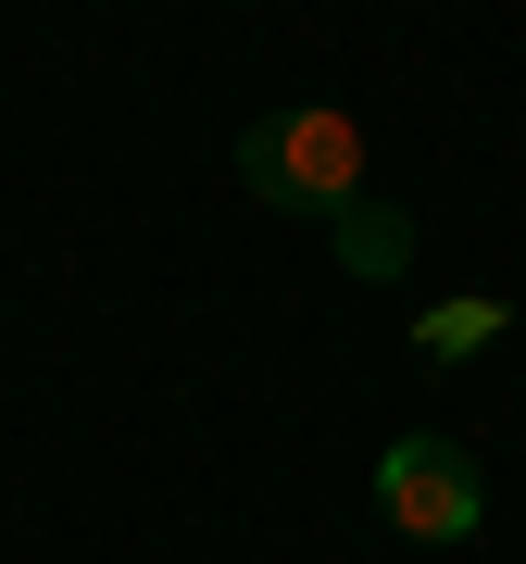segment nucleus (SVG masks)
I'll list each match as a JSON object with an SVG mask.
<instances>
[{
	"mask_svg": "<svg viewBox=\"0 0 526 564\" xmlns=\"http://www.w3.org/2000/svg\"><path fill=\"white\" fill-rule=\"evenodd\" d=\"M376 502H388V527H402V540H426V552H451V540H476L489 489H476V464H464V440H439V426H402V440L376 452Z\"/></svg>",
	"mask_w": 526,
	"mask_h": 564,
	"instance_id": "obj_2",
	"label": "nucleus"
},
{
	"mask_svg": "<svg viewBox=\"0 0 526 564\" xmlns=\"http://www.w3.org/2000/svg\"><path fill=\"white\" fill-rule=\"evenodd\" d=\"M326 251H339V276L388 289V276H414V214L402 202H339L326 214Z\"/></svg>",
	"mask_w": 526,
	"mask_h": 564,
	"instance_id": "obj_3",
	"label": "nucleus"
},
{
	"mask_svg": "<svg viewBox=\"0 0 526 564\" xmlns=\"http://www.w3.org/2000/svg\"><path fill=\"white\" fill-rule=\"evenodd\" d=\"M502 326H514V302H439V314L414 326V339H426V364H476L489 339H502Z\"/></svg>",
	"mask_w": 526,
	"mask_h": 564,
	"instance_id": "obj_4",
	"label": "nucleus"
},
{
	"mask_svg": "<svg viewBox=\"0 0 526 564\" xmlns=\"http://www.w3.org/2000/svg\"><path fill=\"white\" fill-rule=\"evenodd\" d=\"M239 188L251 202H276V214H339V202H364V126L351 113H263L251 139H239Z\"/></svg>",
	"mask_w": 526,
	"mask_h": 564,
	"instance_id": "obj_1",
	"label": "nucleus"
}]
</instances>
